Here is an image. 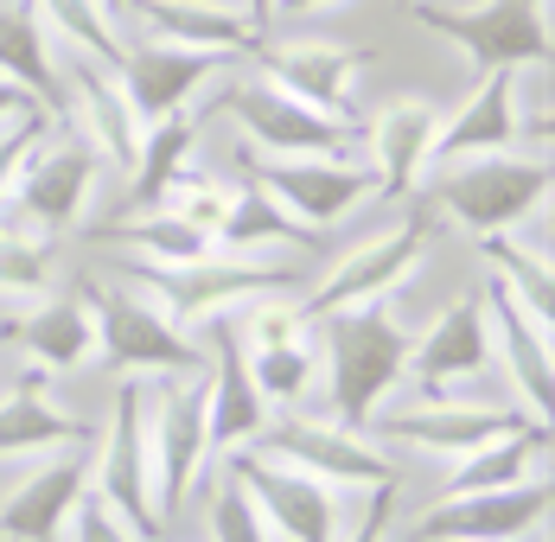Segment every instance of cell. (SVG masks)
<instances>
[{
    "label": "cell",
    "mask_w": 555,
    "mask_h": 542,
    "mask_svg": "<svg viewBox=\"0 0 555 542\" xmlns=\"http://www.w3.org/2000/svg\"><path fill=\"white\" fill-rule=\"evenodd\" d=\"M320 345V389H326V415L351 434H371V415L396 402V389L409 383V345L415 325L396 313V300H371L333 320H313Z\"/></svg>",
    "instance_id": "obj_1"
},
{
    "label": "cell",
    "mask_w": 555,
    "mask_h": 542,
    "mask_svg": "<svg viewBox=\"0 0 555 542\" xmlns=\"http://www.w3.org/2000/svg\"><path fill=\"white\" fill-rule=\"evenodd\" d=\"M115 281L121 287H141V300H154L185 338L205 345V332L218 320H230L236 307L262 300V294H287V287H307L287 262H249V256H211V262H192V269H141L128 256H109Z\"/></svg>",
    "instance_id": "obj_2"
},
{
    "label": "cell",
    "mask_w": 555,
    "mask_h": 542,
    "mask_svg": "<svg viewBox=\"0 0 555 542\" xmlns=\"http://www.w3.org/2000/svg\"><path fill=\"white\" fill-rule=\"evenodd\" d=\"M147 440H154V491H160V524H179L192 491L211 479L218 440H211V402H205V371L147 383Z\"/></svg>",
    "instance_id": "obj_3"
},
{
    "label": "cell",
    "mask_w": 555,
    "mask_h": 542,
    "mask_svg": "<svg viewBox=\"0 0 555 542\" xmlns=\"http://www.w3.org/2000/svg\"><path fill=\"white\" fill-rule=\"evenodd\" d=\"M550 198V160L543 154H479V160L435 166V205H441L460 230L479 236H504L524 230Z\"/></svg>",
    "instance_id": "obj_4"
},
{
    "label": "cell",
    "mask_w": 555,
    "mask_h": 542,
    "mask_svg": "<svg viewBox=\"0 0 555 542\" xmlns=\"http://www.w3.org/2000/svg\"><path fill=\"white\" fill-rule=\"evenodd\" d=\"M249 447L262 460H275V466H294V473L320 479L338 498L371 491V486H396V460H389L371 434L338 428L333 415H313V409H281V415H269Z\"/></svg>",
    "instance_id": "obj_5"
},
{
    "label": "cell",
    "mask_w": 555,
    "mask_h": 542,
    "mask_svg": "<svg viewBox=\"0 0 555 542\" xmlns=\"http://www.w3.org/2000/svg\"><path fill=\"white\" fill-rule=\"evenodd\" d=\"M422 256H428V211H402L389 230H377L358 249L333 256L294 300H300L307 325L351 313V307H371V300H396L409 287V274L422 269Z\"/></svg>",
    "instance_id": "obj_6"
},
{
    "label": "cell",
    "mask_w": 555,
    "mask_h": 542,
    "mask_svg": "<svg viewBox=\"0 0 555 542\" xmlns=\"http://www.w3.org/2000/svg\"><path fill=\"white\" fill-rule=\"evenodd\" d=\"M90 491L147 542H167L160 491H154V440H147V383L141 377L115 383L109 422L96 434V460H90Z\"/></svg>",
    "instance_id": "obj_7"
},
{
    "label": "cell",
    "mask_w": 555,
    "mask_h": 542,
    "mask_svg": "<svg viewBox=\"0 0 555 542\" xmlns=\"http://www.w3.org/2000/svg\"><path fill=\"white\" fill-rule=\"evenodd\" d=\"M517 422H530L517 402H504V396H479V389H441V396H415L409 389V402H384L377 415H371V440L384 447H415V453H428V460H466V453H479V447H492L499 434H511Z\"/></svg>",
    "instance_id": "obj_8"
},
{
    "label": "cell",
    "mask_w": 555,
    "mask_h": 542,
    "mask_svg": "<svg viewBox=\"0 0 555 542\" xmlns=\"http://www.w3.org/2000/svg\"><path fill=\"white\" fill-rule=\"evenodd\" d=\"M77 294H83L90 313H96V358L115 364L121 377L154 383V377L205 371V345L185 338L154 300H141V294H128V287H115V281H83Z\"/></svg>",
    "instance_id": "obj_9"
},
{
    "label": "cell",
    "mask_w": 555,
    "mask_h": 542,
    "mask_svg": "<svg viewBox=\"0 0 555 542\" xmlns=\"http://www.w3.org/2000/svg\"><path fill=\"white\" fill-rule=\"evenodd\" d=\"M415 20L453 39L479 70H524L550 57L543 0H415Z\"/></svg>",
    "instance_id": "obj_10"
},
{
    "label": "cell",
    "mask_w": 555,
    "mask_h": 542,
    "mask_svg": "<svg viewBox=\"0 0 555 542\" xmlns=\"http://www.w3.org/2000/svg\"><path fill=\"white\" fill-rule=\"evenodd\" d=\"M249 64H256V77L281 90V96H294L300 108H320V115H333V121H351V96H358V77H364V64H371V46H338V39H256L249 46Z\"/></svg>",
    "instance_id": "obj_11"
},
{
    "label": "cell",
    "mask_w": 555,
    "mask_h": 542,
    "mask_svg": "<svg viewBox=\"0 0 555 542\" xmlns=\"http://www.w3.org/2000/svg\"><path fill=\"white\" fill-rule=\"evenodd\" d=\"M218 460L223 473L243 486V498L256 504V517L269 524L275 542H338V524H345V498L338 491H326L320 479H307L294 466L262 460L256 447H230Z\"/></svg>",
    "instance_id": "obj_12"
},
{
    "label": "cell",
    "mask_w": 555,
    "mask_h": 542,
    "mask_svg": "<svg viewBox=\"0 0 555 542\" xmlns=\"http://www.w3.org/2000/svg\"><path fill=\"white\" fill-rule=\"evenodd\" d=\"M492 325H486V294L466 287L453 294L428 325H415L409 345V383L415 396H441V389H486L492 383Z\"/></svg>",
    "instance_id": "obj_13"
},
{
    "label": "cell",
    "mask_w": 555,
    "mask_h": 542,
    "mask_svg": "<svg viewBox=\"0 0 555 542\" xmlns=\"http://www.w3.org/2000/svg\"><path fill=\"white\" fill-rule=\"evenodd\" d=\"M96 179H103V160H96L70 128H52V134L20 160L7 205L26 217V230H39V236H64V230H77L83 205L96 198Z\"/></svg>",
    "instance_id": "obj_14"
},
{
    "label": "cell",
    "mask_w": 555,
    "mask_h": 542,
    "mask_svg": "<svg viewBox=\"0 0 555 542\" xmlns=\"http://www.w3.org/2000/svg\"><path fill=\"white\" fill-rule=\"evenodd\" d=\"M223 115L243 128L249 160H320V154H345L351 147V121H333L320 108H300L294 96L269 90L262 77H236L223 90Z\"/></svg>",
    "instance_id": "obj_15"
},
{
    "label": "cell",
    "mask_w": 555,
    "mask_h": 542,
    "mask_svg": "<svg viewBox=\"0 0 555 542\" xmlns=\"http://www.w3.org/2000/svg\"><path fill=\"white\" fill-rule=\"evenodd\" d=\"M243 172L313 236H326L358 205H371V166H358L351 154H320V160H249L243 154Z\"/></svg>",
    "instance_id": "obj_16"
},
{
    "label": "cell",
    "mask_w": 555,
    "mask_h": 542,
    "mask_svg": "<svg viewBox=\"0 0 555 542\" xmlns=\"http://www.w3.org/2000/svg\"><path fill=\"white\" fill-rule=\"evenodd\" d=\"M479 294H486V325H492V364H499V377L511 383L517 409H524L530 422H543V428H550V396H555L550 332H555V320L530 313V307H524V300L499 281V274H486V281H479Z\"/></svg>",
    "instance_id": "obj_17"
},
{
    "label": "cell",
    "mask_w": 555,
    "mask_h": 542,
    "mask_svg": "<svg viewBox=\"0 0 555 542\" xmlns=\"http://www.w3.org/2000/svg\"><path fill=\"white\" fill-rule=\"evenodd\" d=\"M57 70H64V128L109 166V172L128 179L134 172V154H141V115L121 96L115 70L96 64V57H83V52L57 57Z\"/></svg>",
    "instance_id": "obj_18"
},
{
    "label": "cell",
    "mask_w": 555,
    "mask_h": 542,
    "mask_svg": "<svg viewBox=\"0 0 555 542\" xmlns=\"http://www.w3.org/2000/svg\"><path fill=\"white\" fill-rule=\"evenodd\" d=\"M543 524H550V479H530L511 491L441 498L435 511H422L409 524V542H524Z\"/></svg>",
    "instance_id": "obj_19"
},
{
    "label": "cell",
    "mask_w": 555,
    "mask_h": 542,
    "mask_svg": "<svg viewBox=\"0 0 555 542\" xmlns=\"http://www.w3.org/2000/svg\"><path fill=\"white\" fill-rule=\"evenodd\" d=\"M435 134H441V108L428 96H389L364 121V147H371V198H409L428 166H435Z\"/></svg>",
    "instance_id": "obj_20"
},
{
    "label": "cell",
    "mask_w": 555,
    "mask_h": 542,
    "mask_svg": "<svg viewBox=\"0 0 555 542\" xmlns=\"http://www.w3.org/2000/svg\"><path fill=\"white\" fill-rule=\"evenodd\" d=\"M83 491H90V453L83 447L26 460V473L0 498V542H64V524H70Z\"/></svg>",
    "instance_id": "obj_21"
},
{
    "label": "cell",
    "mask_w": 555,
    "mask_h": 542,
    "mask_svg": "<svg viewBox=\"0 0 555 542\" xmlns=\"http://www.w3.org/2000/svg\"><path fill=\"white\" fill-rule=\"evenodd\" d=\"M230 64H236V57H223V52H185V46L154 39V46H128V52H121L115 83H121V96L134 103L141 128H147V121H160L172 108H185L205 83H218Z\"/></svg>",
    "instance_id": "obj_22"
},
{
    "label": "cell",
    "mask_w": 555,
    "mask_h": 542,
    "mask_svg": "<svg viewBox=\"0 0 555 542\" xmlns=\"http://www.w3.org/2000/svg\"><path fill=\"white\" fill-rule=\"evenodd\" d=\"M96 428L77 422L64 402L52 396V377L26 371L20 383L0 389V466H26V460H46V453H70V447H90Z\"/></svg>",
    "instance_id": "obj_23"
},
{
    "label": "cell",
    "mask_w": 555,
    "mask_h": 542,
    "mask_svg": "<svg viewBox=\"0 0 555 542\" xmlns=\"http://www.w3.org/2000/svg\"><path fill=\"white\" fill-rule=\"evenodd\" d=\"M7 332L39 377H77L83 364H96V313L83 294H46V300L20 307Z\"/></svg>",
    "instance_id": "obj_24"
},
{
    "label": "cell",
    "mask_w": 555,
    "mask_h": 542,
    "mask_svg": "<svg viewBox=\"0 0 555 542\" xmlns=\"http://www.w3.org/2000/svg\"><path fill=\"white\" fill-rule=\"evenodd\" d=\"M524 134V103H517V70H479L466 108L441 121L435 134V166L479 160V154H511Z\"/></svg>",
    "instance_id": "obj_25"
},
{
    "label": "cell",
    "mask_w": 555,
    "mask_h": 542,
    "mask_svg": "<svg viewBox=\"0 0 555 542\" xmlns=\"http://www.w3.org/2000/svg\"><path fill=\"white\" fill-rule=\"evenodd\" d=\"M205 402H211V440H218V453L249 447V440L262 434V422H269V402H262L256 383H249L243 338H236L230 320H218L205 332Z\"/></svg>",
    "instance_id": "obj_26"
},
{
    "label": "cell",
    "mask_w": 555,
    "mask_h": 542,
    "mask_svg": "<svg viewBox=\"0 0 555 542\" xmlns=\"http://www.w3.org/2000/svg\"><path fill=\"white\" fill-rule=\"evenodd\" d=\"M0 77L26 90L33 108L64 128V70L52 52V26L39 20L33 0H0Z\"/></svg>",
    "instance_id": "obj_27"
},
{
    "label": "cell",
    "mask_w": 555,
    "mask_h": 542,
    "mask_svg": "<svg viewBox=\"0 0 555 542\" xmlns=\"http://www.w3.org/2000/svg\"><path fill=\"white\" fill-rule=\"evenodd\" d=\"M121 13L147 20L167 46L185 52H223L243 64V52L262 39V26L243 13V7H223V0H121Z\"/></svg>",
    "instance_id": "obj_28"
},
{
    "label": "cell",
    "mask_w": 555,
    "mask_h": 542,
    "mask_svg": "<svg viewBox=\"0 0 555 542\" xmlns=\"http://www.w3.org/2000/svg\"><path fill=\"white\" fill-rule=\"evenodd\" d=\"M550 479V428L543 422H517L511 434H499L492 447L453 460V473L441 479V498H466V491H511Z\"/></svg>",
    "instance_id": "obj_29"
},
{
    "label": "cell",
    "mask_w": 555,
    "mask_h": 542,
    "mask_svg": "<svg viewBox=\"0 0 555 542\" xmlns=\"http://www.w3.org/2000/svg\"><path fill=\"white\" fill-rule=\"evenodd\" d=\"M192 147H198V115L192 108H172L160 121H147L134 172H128V211H154L160 192H167V179L179 166H192Z\"/></svg>",
    "instance_id": "obj_30"
},
{
    "label": "cell",
    "mask_w": 555,
    "mask_h": 542,
    "mask_svg": "<svg viewBox=\"0 0 555 542\" xmlns=\"http://www.w3.org/2000/svg\"><path fill=\"white\" fill-rule=\"evenodd\" d=\"M313 243H320V236H313V230H300V223L281 211L262 185H243V192H236V211H230V223L218 230V249H223V256H249V262H262L269 249H313Z\"/></svg>",
    "instance_id": "obj_31"
},
{
    "label": "cell",
    "mask_w": 555,
    "mask_h": 542,
    "mask_svg": "<svg viewBox=\"0 0 555 542\" xmlns=\"http://www.w3.org/2000/svg\"><path fill=\"white\" fill-rule=\"evenodd\" d=\"M256 396L269 402V415L281 409H307V396L320 389V345L300 338V345H275V351H243Z\"/></svg>",
    "instance_id": "obj_32"
},
{
    "label": "cell",
    "mask_w": 555,
    "mask_h": 542,
    "mask_svg": "<svg viewBox=\"0 0 555 542\" xmlns=\"http://www.w3.org/2000/svg\"><path fill=\"white\" fill-rule=\"evenodd\" d=\"M236 192H243V185H230L223 172L179 166V172L167 179V192H160V205H154V211L179 217L185 230H198V236H211V243H218V230L230 223V211H236Z\"/></svg>",
    "instance_id": "obj_33"
},
{
    "label": "cell",
    "mask_w": 555,
    "mask_h": 542,
    "mask_svg": "<svg viewBox=\"0 0 555 542\" xmlns=\"http://www.w3.org/2000/svg\"><path fill=\"white\" fill-rule=\"evenodd\" d=\"M57 287V249L52 236H33L20 223H0V300L33 307Z\"/></svg>",
    "instance_id": "obj_34"
},
{
    "label": "cell",
    "mask_w": 555,
    "mask_h": 542,
    "mask_svg": "<svg viewBox=\"0 0 555 542\" xmlns=\"http://www.w3.org/2000/svg\"><path fill=\"white\" fill-rule=\"evenodd\" d=\"M39 7V20L52 26V39H70L83 57H96V64H121V52H128V39L115 33V13L103 7V0H33Z\"/></svg>",
    "instance_id": "obj_35"
},
{
    "label": "cell",
    "mask_w": 555,
    "mask_h": 542,
    "mask_svg": "<svg viewBox=\"0 0 555 542\" xmlns=\"http://www.w3.org/2000/svg\"><path fill=\"white\" fill-rule=\"evenodd\" d=\"M230 325H236L243 351H275V345H300V338H313V325H307V313H300L294 294H262V300L236 307Z\"/></svg>",
    "instance_id": "obj_36"
},
{
    "label": "cell",
    "mask_w": 555,
    "mask_h": 542,
    "mask_svg": "<svg viewBox=\"0 0 555 542\" xmlns=\"http://www.w3.org/2000/svg\"><path fill=\"white\" fill-rule=\"evenodd\" d=\"M205 537H211V542H275V537H269V524L256 517V504L243 498V486H236L230 473H218V486H211Z\"/></svg>",
    "instance_id": "obj_37"
},
{
    "label": "cell",
    "mask_w": 555,
    "mask_h": 542,
    "mask_svg": "<svg viewBox=\"0 0 555 542\" xmlns=\"http://www.w3.org/2000/svg\"><path fill=\"white\" fill-rule=\"evenodd\" d=\"M338 542H396V486H371L345 498Z\"/></svg>",
    "instance_id": "obj_38"
},
{
    "label": "cell",
    "mask_w": 555,
    "mask_h": 542,
    "mask_svg": "<svg viewBox=\"0 0 555 542\" xmlns=\"http://www.w3.org/2000/svg\"><path fill=\"white\" fill-rule=\"evenodd\" d=\"M64 542H147V537L134 524H121L96 491H83L77 511H70V524H64Z\"/></svg>",
    "instance_id": "obj_39"
},
{
    "label": "cell",
    "mask_w": 555,
    "mask_h": 542,
    "mask_svg": "<svg viewBox=\"0 0 555 542\" xmlns=\"http://www.w3.org/2000/svg\"><path fill=\"white\" fill-rule=\"evenodd\" d=\"M52 128H57V121H52V115H39V108L0 128V205H7V192H13V172H20V160H26V154H33Z\"/></svg>",
    "instance_id": "obj_40"
},
{
    "label": "cell",
    "mask_w": 555,
    "mask_h": 542,
    "mask_svg": "<svg viewBox=\"0 0 555 542\" xmlns=\"http://www.w3.org/2000/svg\"><path fill=\"white\" fill-rule=\"evenodd\" d=\"M20 115H33V96H26V90H13V83L0 77V128H7V121H20Z\"/></svg>",
    "instance_id": "obj_41"
},
{
    "label": "cell",
    "mask_w": 555,
    "mask_h": 542,
    "mask_svg": "<svg viewBox=\"0 0 555 542\" xmlns=\"http://www.w3.org/2000/svg\"><path fill=\"white\" fill-rule=\"evenodd\" d=\"M338 0H275V20H307V13H326Z\"/></svg>",
    "instance_id": "obj_42"
},
{
    "label": "cell",
    "mask_w": 555,
    "mask_h": 542,
    "mask_svg": "<svg viewBox=\"0 0 555 542\" xmlns=\"http://www.w3.org/2000/svg\"><path fill=\"white\" fill-rule=\"evenodd\" d=\"M243 13H249L262 33H269V20H275V0H243Z\"/></svg>",
    "instance_id": "obj_43"
},
{
    "label": "cell",
    "mask_w": 555,
    "mask_h": 542,
    "mask_svg": "<svg viewBox=\"0 0 555 542\" xmlns=\"http://www.w3.org/2000/svg\"><path fill=\"white\" fill-rule=\"evenodd\" d=\"M103 7H109V13H121V0H103Z\"/></svg>",
    "instance_id": "obj_44"
},
{
    "label": "cell",
    "mask_w": 555,
    "mask_h": 542,
    "mask_svg": "<svg viewBox=\"0 0 555 542\" xmlns=\"http://www.w3.org/2000/svg\"><path fill=\"white\" fill-rule=\"evenodd\" d=\"M402 7H415V0H402Z\"/></svg>",
    "instance_id": "obj_45"
}]
</instances>
